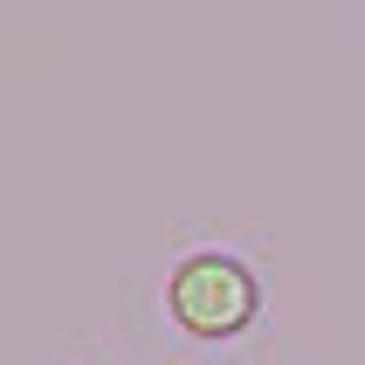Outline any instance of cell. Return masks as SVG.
<instances>
[{
    "mask_svg": "<svg viewBox=\"0 0 365 365\" xmlns=\"http://www.w3.org/2000/svg\"><path fill=\"white\" fill-rule=\"evenodd\" d=\"M165 317L193 345H227L262 317V276L235 248H186L165 269Z\"/></svg>",
    "mask_w": 365,
    "mask_h": 365,
    "instance_id": "1",
    "label": "cell"
}]
</instances>
